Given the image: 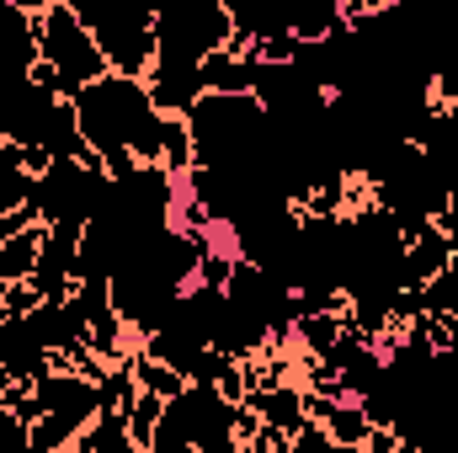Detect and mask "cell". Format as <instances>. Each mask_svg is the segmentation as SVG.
<instances>
[{
    "label": "cell",
    "mask_w": 458,
    "mask_h": 453,
    "mask_svg": "<svg viewBox=\"0 0 458 453\" xmlns=\"http://www.w3.org/2000/svg\"><path fill=\"white\" fill-rule=\"evenodd\" d=\"M70 107H75V123H81V139L102 155V166H107L113 182L133 176L139 166H160L165 117L155 113L144 81L107 75V81L86 86Z\"/></svg>",
    "instance_id": "6da1fadb"
},
{
    "label": "cell",
    "mask_w": 458,
    "mask_h": 453,
    "mask_svg": "<svg viewBox=\"0 0 458 453\" xmlns=\"http://www.w3.org/2000/svg\"><path fill=\"white\" fill-rule=\"evenodd\" d=\"M32 43H38V59L54 64L64 102H75L86 86H97V81L113 75L107 54L97 48L91 27L75 11V0H32Z\"/></svg>",
    "instance_id": "7a4b0ae2"
},
{
    "label": "cell",
    "mask_w": 458,
    "mask_h": 453,
    "mask_svg": "<svg viewBox=\"0 0 458 453\" xmlns=\"http://www.w3.org/2000/svg\"><path fill=\"white\" fill-rule=\"evenodd\" d=\"M75 11L91 27L97 48L107 54L113 75L149 81V70H155V5H139V0H75Z\"/></svg>",
    "instance_id": "3957f363"
},
{
    "label": "cell",
    "mask_w": 458,
    "mask_h": 453,
    "mask_svg": "<svg viewBox=\"0 0 458 453\" xmlns=\"http://www.w3.org/2000/svg\"><path fill=\"white\" fill-rule=\"evenodd\" d=\"M234 38V16L225 0H176V5H155V64H176V70H198L208 54L229 48Z\"/></svg>",
    "instance_id": "277c9868"
},
{
    "label": "cell",
    "mask_w": 458,
    "mask_h": 453,
    "mask_svg": "<svg viewBox=\"0 0 458 453\" xmlns=\"http://www.w3.org/2000/svg\"><path fill=\"white\" fill-rule=\"evenodd\" d=\"M32 400H38L43 416H70V422H81V427H91V422L107 411L102 384H91V379H81V373H70V368H48L43 379H32Z\"/></svg>",
    "instance_id": "5b68a950"
},
{
    "label": "cell",
    "mask_w": 458,
    "mask_h": 453,
    "mask_svg": "<svg viewBox=\"0 0 458 453\" xmlns=\"http://www.w3.org/2000/svg\"><path fill=\"white\" fill-rule=\"evenodd\" d=\"M245 406L261 416V427L283 432V438H299L310 427V411H304V384H272V389H256L245 395Z\"/></svg>",
    "instance_id": "8992f818"
},
{
    "label": "cell",
    "mask_w": 458,
    "mask_h": 453,
    "mask_svg": "<svg viewBox=\"0 0 458 453\" xmlns=\"http://www.w3.org/2000/svg\"><path fill=\"white\" fill-rule=\"evenodd\" d=\"M198 86H203V97H250L256 91V64L234 48H219L198 64Z\"/></svg>",
    "instance_id": "52a82bcc"
},
{
    "label": "cell",
    "mask_w": 458,
    "mask_h": 453,
    "mask_svg": "<svg viewBox=\"0 0 458 453\" xmlns=\"http://www.w3.org/2000/svg\"><path fill=\"white\" fill-rule=\"evenodd\" d=\"M454 261V240L443 235V225H427L411 245H405V288H427L432 278H443Z\"/></svg>",
    "instance_id": "ba28073f"
},
{
    "label": "cell",
    "mask_w": 458,
    "mask_h": 453,
    "mask_svg": "<svg viewBox=\"0 0 458 453\" xmlns=\"http://www.w3.org/2000/svg\"><path fill=\"white\" fill-rule=\"evenodd\" d=\"M38 251H43V225H27L21 235H11V240L0 245V288L32 283V272H38Z\"/></svg>",
    "instance_id": "9c48e42d"
},
{
    "label": "cell",
    "mask_w": 458,
    "mask_h": 453,
    "mask_svg": "<svg viewBox=\"0 0 458 453\" xmlns=\"http://www.w3.org/2000/svg\"><path fill=\"white\" fill-rule=\"evenodd\" d=\"M342 321L346 315H299L293 321V352H304V357H315V363H331V352H336V341H342Z\"/></svg>",
    "instance_id": "30bf717a"
},
{
    "label": "cell",
    "mask_w": 458,
    "mask_h": 453,
    "mask_svg": "<svg viewBox=\"0 0 458 453\" xmlns=\"http://www.w3.org/2000/svg\"><path fill=\"white\" fill-rule=\"evenodd\" d=\"M128 368H133V384L144 389V395H155V400H182L187 395V379L171 368V363H155V357H144V352H133L128 357Z\"/></svg>",
    "instance_id": "8fae6325"
},
{
    "label": "cell",
    "mask_w": 458,
    "mask_h": 453,
    "mask_svg": "<svg viewBox=\"0 0 458 453\" xmlns=\"http://www.w3.org/2000/svg\"><path fill=\"white\" fill-rule=\"evenodd\" d=\"M320 427H326V438H331L336 449H362V443H368V432H373V422H368V411H362L357 400L331 406V416H326Z\"/></svg>",
    "instance_id": "7c38bea8"
}]
</instances>
